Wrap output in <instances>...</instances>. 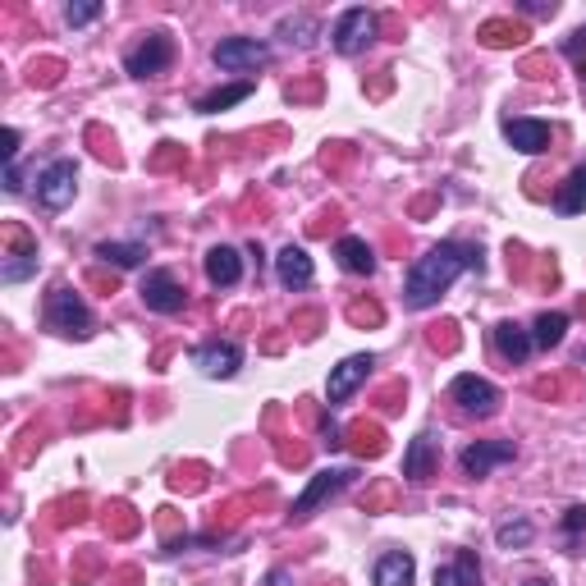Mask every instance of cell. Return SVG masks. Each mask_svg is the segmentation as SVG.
Instances as JSON below:
<instances>
[{
    "label": "cell",
    "mask_w": 586,
    "mask_h": 586,
    "mask_svg": "<svg viewBox=\"0 0 586 586\" xmlns=\"http://www.w3.org/2000/svg\"><path fill=\"white\" fill-rule=\"evenodd\" d=\"M211 60H216L220 69H229V74H243V69L266 65V60H271V46L257 42V37H225V42L211 51Z\"/></svg>",
    "instance_id": "obj_9"
},
{
    "label": "cell",
    "mask_w": 586,
    "mask_h": 586,
    "mask_svg": "<svg viewBox=\"0 0 586 586\" xmlns=\"http://www.w3.org/2000/svg\"><path fill=\"white\" fill-rule=\"evenodd\" d=\"M522 10H527V14H554V5H541V0H527Z\"/></svg>",
    "instance_id": "obj_36"
},
{
    "label": "cell",
    "mask_w": 586,
    "mask_h": 586,
    "mask_svg": "<svg viewBox=\"0 0 586 586\" xmlns=\"http://www.w3.org/2000/svg\"><path fill=\"white\" fill-rule=\"evenodd\" d=\"M330 42H335L339 55H362L371 42H376V14L371 10H344L335 19V28H330Z\"/></svg>",
    "instance_id": "obj_5"
},
{
    "label": "cell",
    "mask_w": 586,
    "mask_h": 586,
    "mask_svg": "<svg viewBox=\"0 0 586 586\" xmlns=\"http://www.w3.org/2000/svg\"><path fill=\"white\" fill-rule=\"evenodd\" d=\"M582 78H586V65H582Z\"/></svg>",
    "instance_id": "obj_39"
},
{
    "label": "cell",
    "mask_w": 586,
    "mask_h": 586,
    "mask_svg": "<svg viewBox=\"0 0 586 586\" xmlns=\"http://www.w3.org/2000/svg\"><path fill=\"white\" fill-rule=\"evenodd\" d=\"M477 37L486 46H518L522 37H527V28H522V23H509V19H490V23H481Z\"/></svg>",
    "instance_id": "obj_25"
},
{
    "label": "cell",
    "mask_w": 586,
    "mask_h": 586,
    "mask_svg": "<svg viewBox=\"0 0 586 586\" xmlns=\"http://www.w3.org/2000/svg\"><path fill=\"white\" fill-rule=\"evenodd\" d=\"M252 97V83H229V87H216V92H207V97L197 101V115H216V110H229L239 106V101Z\"/></svg>",
    "instance_id": "obj_22"
},
{
    "label": "cell",
    "mask_w": 586,
    "mask_h": 586,
    "mask_svg": "<svg viewBox=\"0 0 586 586\" xmlns=\"http://www.w3.org/2000/svg\"><path fill=\"white\" fill-rule=\"evenodd\" d=\"M527 586H550V582H541V577H532V582H527Z\"/></svg>",
    "instance_id": "obj_38"
},
{
    "label": "cell",
    "mask_w": 586,
    "mask_h": 586,
    "mask_svg": "<svg viewBox=\"0 0 586 586\" xmlns=\"http://www.w3.org/2000/svg\"><path fill=\"white\" fill-rule=\"evenodd\" d=\"M564 330H568V316L564 312H541V316H536V326H532V344L536 348L564 344Z\"/></svg>",
    "instance_id": "obj_24"
},
{
    "label": "cell",
    "mask_w": 586,
    "mask_h": 586,
    "mask_svg": "<svg viewBox=\"0 0 586 586\" xmlns=\"http://www.w3.org/2000/svg\"><path fill=\"white\" fill-rule=\"evenodd\" d=\"M266 586H289V573H284V568H275V573L266 577Z\"/></svg>",
    "instance_id": "obj_37"
},
{
    "label": "cell",
    "mask_w": 586,
    "mask_h": 586,
    "mask_svg": "<svg viewBox=\"0 0 586 586\" xmlns=\"http://www.w3.org/2000/svg\"><path fill=\"white\" fill-rule=\"evenodd\" d=\"M513 458H518V445H513V440H477V445H467L463 454H458V467H463V477L481 481L500 463H513Z\"/></svg>",
    "instance_id": "obj_7"
},
{
    "label": "cell",
    "mask_w": 586,
    "mask_h": 586,
    "mask_svg": "<svg viewBox=\"0 0 586 586\" xmlns=\"http://www.w3.org/2000/svg\"><path fill=\"white\" fill-rule=\"evenodd\" d=\"M435 586H481V564L472 550H458L449 564L435 568Z\"/></svg>",
    "instance_id": "obj_19"
},
{
    "label": "cell",
    "mask_w": 586,
    "mask_h": 586,
    "mask_svg": "<svg viewBox=\"0 0 586 586\" xmlns=\"http://www.w3.org/2000/svg\"><path fill=\"white\" fill-rule=\"evenodd\" d=\"M170 65H174L170 33H147V42L133 46V51L124 55V69H129L133 78H156V74H165Z\"/></svg>",
    "instance_id": "obj_6"
},
{
    "label": "cell",
    "mask_w": 586,
    "mask_h": 586,
    "mask_svg": "<svg viewBox=\"0 0 586 586\" xmlns=\"http://www.w3.org/2000/svg\"><path fill=\"white\" fill-rule=\"evenodd\" d=\"M532 536H536V527L527 518H518V522H500V527H495V541H500V550H527V545H532Z\"/></svg>",
    "instance_id": "obj_26"
},
{
    "label": "cell",
    "mask_w": 586,
    "mask_h": 586,
    "mask_svg": "<svg viewBox=\"0 0 586 586\" xmlns=\"http://www.w3.org/2000/svg\"><path fill=\"white\" fill-rule=\"evenodd\" d=\"M554 211H559V216H582L586 211V165H577L564 184H559V193H554Z\"/></svg>",
    "instance_id": "obj_21"
},
{
    "label": "cell",
    "mask_w": 586,
    "mask_h": 586,
    "mask_svg": "<svg viewBox=\"0 0 586 586\" xmlns=\"http://www.w3.org/2000/svg\"><path fill=\"white\" fill-rule=\"evenodd\" d=\"M275 275H280L284 289H307L312 284V257H307V248H280V257H275Z\"/></svg>",
    "instance_id": "obj_16"
},
{
    "label": "cell",
    "mask_w": 586,
    "mask_h": 586,
    "mask_svg": "<svg viewBox=\"0 0 586 586\" xmlns=\"http://www.w3.org/2000/svg\"><path fill=\"white\" fill-rule=\"evenodd\" d=\"M28 275H37V252H5V261H0V280L19 284V280H28Z\"/></svg>",
    "instance_id": "obj_27"
},
{
    "label": "cell",
    "mask_w": 586,
    "mask_h": 586,
    "mask_svg": "<svg viewBox=\"0 0 586 586\" xmlns=\"http://www.w3.org/2000/svg\"><path fill=\"white\" fill-rule=\"evenodd\" d=\"M500 129L522 156H541V152H550V142H554V129L545 120H522V115H509Z\"/></svg>",
    "instance_id": "obj_11"
},
{
    "label": "cell",
    "mask_w": 586,
    "mask_h": 586,
    "mask_svg": "<svg viewBox=\"0 0 586 586\" xmlns=\"http://www.w3.org/2000/svg\"><path fill=\"white\" fill-rule=\"evenodd\" d=\"M0 152H5V165H14V156H19V129H5V147Z\"/></svg>",
    "instance_id": "obj_34"
},
{
    "label": "cell",
    "mask_w": 586,
    "mask_h": 586,
    "mask_svg": "<svg viewBox=\"0 0 586 586\" xmlns=\"http://www.w3.org/2000/svg\"><path fill=\"white\" fill-rule=\"evenodd\" d=\"M490 339H495V353H500L504 362H513V367H522V362L532 358V330H522L518 321H500V326L490 330Z\"/></svg>",
    "instance_id": "obj_15"
},
{
    "label": "cell",
    "mask_w": 586,
    "mask_h": 586,
    "mask_svg": "<svg viewBox=\"0 0 586 586\" xmlns=\"http://www.w3.org/2000/svg\"><path fill=\"white\" fill-rule=\"evenodd\" d=\"M449 394H454V403L463 408V413H472V417H490L495 408H500V390H495L486 376H472V371L454 376Z\"/></svg>",
    "instance_id": "obj_10"
},
{
    "label": "cell",
    "mask_w": 586,
    "mask_h": 586,
    "mask_svg": "<svg viewBox=\"0 0 586 586\" xmlns=\"http://www.w3.org/2000/svg\"><path fill=\"white\" fill-rule=\"evenodd\" d=\"M348 435H353V449H358V454L362 458H376L380 454V449H385V435H380V426H367V422H358V426H353V431H348Z\"/></svg>",
    "instance_id": "obj_28"
},
{
    "label": "cell",
    "mask_w": 586,
    "mask_h": 586,
    "mask_svg": "<svg viewBox=\"0 0 586 586\" xmlns=\"http://www.w3.org/2000/svg\"><path fill=\"white\" fill-rule=\"evenodd\" d=\"M193 367L211 380H229L243 367V348L229 344V339L225 344H202V348H193Z\"/></svg>",
    "instance_id": "obj_12"
},
{
    "label": "cell",
    "mask_w": 586,
    "mask_h": 586,
    "mask_svg": "<svg viewBox=\"0 0 586 586\" xmlns=\"http://www.w3.org/2000/svg\"><path fill=\"white\" fill-rule=\"evenodd\" d=\"M280 33L289 37V42H298V46H312L316 23L307 19V14H293V19H284V23H280Z\"/></svg>",
    "instance_id": "obj_29"
},
{
    "label": "cell",
    "mask_w": 586,
    "mask_h": 586,
    "mask_svg": "<svg viewBox=\"0 0 586 586\" xmlns=\"http://www.w3.org/2000/svg\"><path fill=\"white\" fill-rule=\"evenodd\" d=\"M564 532L568 536H582L586 532V504H573V509H564Z\"/></svg>",
    "instance_id": "obj_32"
},
{
    "label": "cell",
    "mask_w": 586,
    "mask_h": 586,
    "mask_svg": "<svg viewBox=\"0 0 586 586\" xmlns=\"http://www.w3.org/2000/svg\"><path fill=\"white\" fill-rule=\"evenodd\" d=\"M326 445H330V449L344 445V431H339V426H326Z\"/></svg>",
    "instance_id": "obj_35"
},
{
    "label": "cell",
    "mask_w": 586,
    "mask_h": 586,
    "mask_svg": "<svg viewBox=\"0 0 586 586\" xmlns=\"http://www.w3.org/2000/svg\"><path fill=\"white\" fill-rule=\"evenodd\" d=\"M348 481H353V472H344V467H326V472H316V477L307 481V490H303V495L293 500L289 522H307V518H312V513L321 509L326 500H335V495L348 486Z\"/></svg>",
    "instance_id": "obj_4"
},
{
    "label": "cell",
    "mask_w": 586,
    "mask_h": 586,
    "mask_svg": "<svg viewBox=\"0 0 586 586\" xmlns=\"http://www.w3.org/2000/svg\"><path fill=\"white\" fill-rule=\"evenodd\" d=\"M348 316H353L358 326H362V321H380V307L376 303H353V307H348Z\"/></svg>",
    "instance_id": "obj_33"
},
{
    "label": "cell",
    "mask_w": 586,
    "mask_h": 586,
    "mask_svg": "<svg viewBox=\"0 0 586 586\" xmlns=\"http://www.w3.org/2000/svg\"><path fill=\"white\" fill-rule=\"evenodd\" d=\"M97 257L106 261V266L133 271V266H142V261H147V248H142V243H97Z\"/></svg>",
    "instance_id": "obj_23"
},
{
    "label": "cell",
    "mask_w": 586,
    "mask_h": 586,
    "mask_svg": "<svg viewBox=\"0 0 586 586\" xmlns=\"http://www.w3.org/2000/svg\"><path fill=\"white\" fill-rule=\"evenodd\" d=\"M417 577V564H413V554H380L376 568H371V586H413Z\"/></svg>",
    "instance_id": "obj_18"
},
{
    "label": "cell",
    "mask_w": 586,
    "mask_h": 586,
    "mask_svg": "<svg viewBox=\"0 0 586 586\" xmlns=\"http://www.w3.org/2000/svg\"><path fill=\"white\" fill-rule=\"evenodd\" d=\"M463 271H481V248H467V243H435L426 257H417L408 266V280H403V303L413 312H426L445 298V289L458 280Z\"/></svg>",
    "instance_id": "obj_1"
},
{
    "label": "cell",
    "mask_w": 586,
    "mask_h": 586,
    "mask_svg": "<svg viewBox=\"0 0 586 586\" xmlns=\"http://www.w3.org/2000/svg\"><path fill=\"white\" fill-rule=\"evenodd\" d=\"M92 19H101V5H97V0H83V5H69V10H65L69 28H87Z\"/></svg>",
    "instance_id": "obj_30"
},
{
    "label": "cell",
    "mask_w": 586,
    "mask_h": 586,
    "mask_svg": "<svg viewBox=\"0 0 586 586\" xmlns=\"http://www.w3.org/2000/svg\"><path fill=\"white\" fill-rule=\"evenodd\" d=\"M371 367H376V358L371 353H353V358H344L335 371H330V380H326V394H330V403H344L348 394L358 390L362 380L371 376Z\"/></svg>",
    "instance_id": "obj_13"
},
{
    "label": "cell",
    "mask_w": 586,
    "mask_h": 586,
    "mask_svg": "<svg viewBox=\"0 0 586 586\" xmlns=\"http://www.w3.org/2000/svg\"><path fill=\"white\" fill-rule=\"evenodd\" d=\"M335 257H339V266H344L348 275H371L376 271V252L367 248V239H353V234L335 243Z\"/></svg>",
    "instance_id": "obj_20"
},
{
    "label": "cell",
    "mask_w": 586,
    "mask_h": 586,
    "mask_svg": "<svg viewBox=\"0 0 586 586\" xmlns=\"http://www.w3.org/2000/svg\"><path fill=\"white\" fill-rule=\"evenodd\" d=\"M435 472H440V449H435V435H417L413 445H408V454H403V477L417 481V486H426Z\"/></svg>",
    "instance_id": "obj_14"
},
{
    "label": "cell",
    "mask_w": 586,
    "mask_h": 586,
    "mask_svg": "<svg viewBox=\"0 0 586 586\" xmlns=\"http://www.w3.org/2000/svg\"><path fill=\"white\" fill-rule=\"evenodd\" d=\"M564 55L577 60V65H586V28H577V33L564 37Z\"/></svg>",
    "instance_id": "obj_31"
},
{
    "label": "cell",
    "mask_w": 586,
    "mask_h": 586,
    "mask_svg": "<svg viewBox=\"0 0 586 586\" xmlns=\"http://www.w3.org/2000/svg\"><path fill=\"white\" fill-rule=\"evenodd\" d=\"M46 326L55 330V335L65 339H92V330H97V316H92V307L83 303V293L78 289H51V298H46Z\"/></svg>",
    "instance_id": "obj_2"
},
{
    "label": "cell",
    "mask_w": 586,
    "mask_h": 586,
    "mask_svg": "<svg viewBox=\"0 0 586 586\" xmlns=\"http://www.w3.org/2000/svg\"><path fill=\"white\" fill-rule=\"evenodd\" d=\"M207 280L216 284V289H234V284L243 280L239 248H225V243H216V248L207 252Z\"/></svg>",
    "instance_id": "obj_17"
},
{
    "label": "cell",
    "mask_w": 586,
    "mask_h": 586,
    "mask_svg": "<svg viewBox=\"0 0 586 586\" xmlns=\"http://www.w3.org/2000/svg\"><path fill=\"white\" fill-rule=\"evenodd\" d=\"M142 303L152 307V312H161V316H174V312H184V303H188V293H184V284H179V275L174 271H147V280H142Z\"/></svg>",
    "instance_id": "obj_8"
},
{
    "label": "cell",
    "mask_w": 586,
    "mask_h": 586,
    "mask_svg": "<svg viewBox=\"0 0 586 586\" xmlns=\"http://www.w3.org/2000/svg\"><path fill=\"white\" fill-rule=\"evenodd\" d=\"M74 193H78V165L69 161V156L51 161L37 174V202H42L46 211H65L69 202H74Z\"/></svg>",
    "instance_id": "obj_3"
}]
</instances>
